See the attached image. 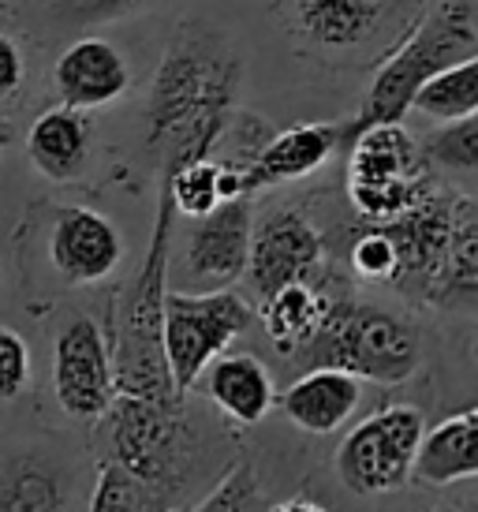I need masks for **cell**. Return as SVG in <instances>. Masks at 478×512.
Masks as SVG:
<instances>
[{"label": "cell", "mask_w": 478, "mask_h": 512, "mask_svg": "<svg viewBox=\"0 0 478 512\" xmlns=\"http://www.w3.org/2000/svg\"><path fill=\"white\" fill-rule=\"evenodd\" d=\"M239 83L243 60L225 34L202 19H183L172 30L146 101V154L161 176L213 154L232 120Z\"/></svg>", "instance_id": "obj_1"}, {"label": "cell", "mask_w": 478, "mask_h": 512, "mask_svg": "<svg viewBox=\"0 0 478 512\" xmlns=\"http://www.w3.org/2000/svg\"><path fill=\"white\" fill-rule=\"evenodd\" d=\"M172 202L161 187L157 195V221L150 232V247L142 258L135 281L116 303L113 337L109 356H113L116 397L139 400H187L176 393L165 363V344H161V326H165V296H169V243H172Z\"/></svg>", "instance_id": "obj_2"}, {"label": "cell", "mask_w": 478, "mask_h": 512, "mask_svg": "<svg viewBox=\"0 0 478 512\" xmlns=\"http://www.w3.org/2000/svg\"><path fill=\"white\" fill-rule=\"evenodd\" d=\"M471 57H478L475 0H437L415 23L404 45L378 68L359 116L348 128H340V143L374 124H404L415 90L426 79H434L437 72Z\"/></svg>", "instance_id": "obj_3"}, {"label": "cell", "mask_w": 478, "mask_h": 512, "mask_svg": "<svg viewBox=\"0 0 478 512\" xmlns=\"http://www.w3.org/2000/svg\"><path fill=\"white\" fill-rule=\"evenodd\" d=\"M299 359H307L310 367L344 370L359 382L404 385L419 374L422 344L415 326L400 314L340 296L325 299L322 326Z\"/></svg>", "instance_id": "obj_4"}, {"label": "cell", "mask_w": 478, "mask_h": 512, "mask_svg": "<svg viewBox=\"0 0 478 512\" xmlns=\"http://www.w3.org/2000/svg\"><path fill=\"white\" fill-rule=\"evenodd\" d=\"M101 427V460H113L124 471L180 498L195 479L198 430L191 423L187 400H139L116 397Z\"/></svg>", "instance_id": "obj_5"}, {"label": "cell", "mask_w": 478, "mask_h": 512, "mask_svg": "<svg viewBox=\"0 0 478 512\" xmlns=\"http://www.w3.org/2000/svg\"><path fill=\"white\" fill-rule=\"evenodd\" d=\"M254 322V307L236 288L225 292H172L165 296V363H169L176 393L187 397L198 374L217 356H225L232 341L243 337Z\"/></svg>", "instance_id": "obj_6"}, {"label": "cell", "mask_w": 478, "mask_h": 512, "mask_svg": "<svg viewBox=\"0 0 478 512\" xmlns=\"http://www.w3.org/2000/svg\"><path fill=\"white\" fill-rule=\"evenodd\" d=\"M426 415L415 404H385L359 419L333 453L337 479L352 494L378 498L411 483Z\"/></svg>", "instance_id": "obj_7"}, {"label": "cell", "mask_w": 478, "mask_h": 512, "mask_svg": "<svg viewBox=\"0 0 478 512\" xmlns=\"http://www.w3.org/2000/svg\"><path fill=\"white\" fill-rule=\"evenodd\" d=\"M53 393L75 423H101L116 400L109 341L94 318H71L53 344Z\"/></svg>", "instance_id": "obj_8"}, {"label": "cell", "mask_w": 478, "mask_h": 512, "mask_svg": "<svg viewBox=\"0 0 478 512\" xmlns=\"http://www.w3.org/2000/svg\"><path fill=\"white\" fill-rule=\"evenodd\" d=\"M325 266V240L299 210H273L251 225L247 285L258 299H269L288 285H314Z\"/></svg>", "instance_id": "obj_9"}, {"label": "cell", "mask_w": 478, "mask_h": 512, "mask_svg": "<svg viewBox=\"0 0 478 512\" xmlns=\"http://www.w3.org/2000/svg\"><path fill=\"white\" fill-rule=\"evenodd\" d=\"M251 225V199H228L213 214L195 221L187 236V258H183L187 281L195 285L191 292H225L236 285L247 270Z\"/></svg>", "instance_id": "obj_10"}, {"label": "cell", "mask_w": 478, "mask_h": 512, "mask_svg": "<svg viewBox=\"0 0 478 512\" xmlns=\"http://www.w3.org/2000/svg\"><path fill=\"white\" fill-rule=\"evenodd\" d=\"M396 247V281L393 288L411 299H426L430 281L445 258L452 232V199L437 191H422V199L389 225H378Z\"/></svg>", "instance_id": "obj_11"}, {"label": "cell", "mask_w": 478, "mask_h": 512, "mask_svg": "<svg viewBox=\"0 0 478 512\" xmlns=\"http://www.w3.org/2000/svg\"><path fill=\"white\" fill-rule=\"evenodd\" d=\"M49 258L68 285H98L124 258V236L98 210L60 206L49 232Z\"/></svg>", "instance_id": "obj_12"}, {"label": "cell", "mask_w": 478, "mask_h": 512, "mask_svg": "<svg viewBox=\"0 0 478 512\" xmlns=\"http://www.w3.org/2000/svg\"><path fill=\"white\" fill-rule=\"evenodd\" d=\"M75 464L53 445H19L0 456V512H68Z\"/></svg>", "instance_id": "obj_13"}, {"label": "cell", "mask_w": 478, "mask_h": 512, "mask_svg": "<svg viewBox=\"0 0 478 512\" xmlns=\"http://www.w3.org/2000/svg\"><path fill=\"white\" fill-rule=\"evenodd\" d=\"M53 83H57L64 109L90 113V109H101V105H113L116 98H124L131 72H127V60L116 45L101 42V38H79L60 53Z\"/></svg>", "instance_id": "obj_14"}, {"label": "cell", "mask_w": 478, "mask_h": 512, "mask_svg": "<svg viewBox=\"0 0 478 512\" xmlns=\"http://www.w3.org/2000/svg\"><path fill=\"white\" fill-rule=\"evenodd\" d=\"M340 146L337 124H296L273 135L258 154L239 169V187L251 199L254 191L288 184V180H303L314 169H322Z\"/></svg>", "instance_id": "obj_15"}, {"label": "cell", "mask_w": 478, "mask_h": 512, "mask_svg": "<svg viewBox=\"0 0 478 512\" xmlns=\"http://www.w3.org/2000/svg\"><path fill=\"white\" fill-rule=\"evenodd\" d=\"M191 389H198L236 427L262 423L269 408L277 404L273 374L251 352H225V356H217L210 367L198 374V382Z\"/></svg>", "instance_id": "obj_16"}, {"label": "cell", "mask_w": 478, "mask_h": 512, "mask_svg": "<svg viewBox=\"0 0 478 512\" xmlns=\"http://www.w3.org/2000/svg\"><path fill=\"white\" fill-rule=\"evenodd\" d=\"M359 400H363L359 378L344 374V370L310 367L303 378H296L284 389L277 404L292 427L307 430V434H333L359 412Z\"/></svg>", "instance_id": "obj_17"}, {"label": "cell", "mask_w": 478, "mask_h": 512, "mask_svg": "<svg viewBox=\"0 0 478 512\" xmlns=\"http://www.w3.org/2000/svg\"><path fill=\"white\" fill-rule=\"evenodd\" d=\"M478 299V202L452 195V232L445 258L422 303L441 311H471Z\"/></svg>", "instance_id": "obj_18"}, {"label": "cell", "mask_w": 478, "mask_h": 512, "mask_svg": "<svg viewBox=\"0 0 478 512\" xmlns=\"http://www.w3.org/2000/svg\"><path fill=\"white\" fill-rule=\"evenodd\" d=\"M478 475V408L441 419L437 427L422 430L419 453L411 479L426 486H456L471 483Z\"/></svg>", "instance_id": "obj_19"}, {"label": "cell", "mask_w": 478, "mask_h": 512, "mask_svg": "<svg viewBox=\"0 0 478 512\" xmlns=\"http://www.w3.org/2000/svg\"><path fill=\"white\" fill-rule=\"evenodd\" d=\"M404 0H288L296 27L314 45L352 49L366 42Z\"/></svg>", "instance_id": "obj_20"}, {"label": "cell", "mask_w": 478, "mask_h": 512, "mask_svg": "<svg viewBox=\"0 0 478 512\" xmlns=\"http://www.w3.org/2000/svg\"><path fill=\"white\" fill-rule=\"evenodd\" d=\"M27 150L34 169L57 180V184H68L79 172L86 169V154H90V124H86L83 113L75 109H64V105H53L45 109L34 124H30L27 135Z\"/></svg>", "instance_id": "obj_21"}, {"label": "cell", "mask_w": 478, "mask_h": 512, "mask_svg": "<svg viewBox=\"0 0 478 512\" xmlns=\"http://www.w3.org/2000/svg\"><path fill=\"white\" fill-rule=\"evenodd\" d=\"M325 299L318 285H288L262 299V326H266V341L281 352V356H299L318 333L325 314Z\"/></svg>", "instance_id": "obj_22"}, {"label": "cell", "mask_w": 478, "mask_h": 512, "mask_svg": "<svg viewBox=\"0 0 478 512\" xmlns=\"http://www.w3.org/2000/svg\"><path fill=\"white\" fill-rule=\"evenodd\" d=\"M176 498L161 486L146 483L113 460H101L86 512H172Z\"/></svg>", "instance_id": "obj_23"}, {"label": "cell", "mask_w": 478, "mask_h": 512, "mask_svg": "<svg viewBox=\"0 0 478 512\" xmlns=\"http://www.w3.org/2000/svg\"><path fill=\"white\" fill-rule=\"evenodd\" d=\"M411 109L434 116L441 124L475 116L478 113V57L460 60V64H452L445 72H437L434 79H426V83L415 90Z\"/></svg>", "instance_id": "obj_24"}, {"label": "cell", "mask_w": 478, "mask_h": 512, "mask_svg": "<svg viewBox=\"0 0 478 512\" xmlns=\"http://www.w3.org/2000/svg\"><path fill=\"white\" fill-rule=\"evenodd\" d=\"M161 187H165L176 217L183 214L191 217V221H202V217L221 206V195H217V161L213 157L187 161L180 169H172L169 176H161Z\"/></svg>", "instance_id": "obj_25"}, {"label": "cell", "mask_w": 478, "mask_h": 512, "mask_svg": "<svg viewBox=\"0 0 478 512\" xmlns=\"http://www.w3.org/2000/svg\"><path fill=\"white\" fill-rule=\"evenodd\" d=\"M266 509H269L266 486H262V475L254 468V460H247V456L232 460L210 494L191 505V512H266Z\"/></svg>", "instance_id": "obj_26"}, {"label": "cell", "mask_w": 478, "mask_h": 512, "mask_svg": "<svg viewBox=\"0 0 478 512\" xmlns=\"http://www.w3.org/2000/svg\"><path fill=\"white\" fill-rule=\"evenodd\" d=\"M426 157L452 172H475L478 169V116L452 120L445 128H437L434 135L426 139Z\"/></svg>", "instance_id": "obj_27"}, {"label": "cell", "mask_w": 478, "mask_h": 512, "mask_svg": "<svg viewBox=\"0 0 478 512\" xmlns=\"http://www.w3.org/2000/svg\"><path fill=\"white\" fill-rule=\"evenodd\" d=\"M352 270L370 285H393L396 281V247L378 225H366L352 240Z\"/></svg>", "instance_id": "obj_28"}, {"label": "cell", "mask_w": 478, "mask_h": 512, "mask_svg": "<svg viewBox=\"0 0 478 512\" xmlns=\"http://www.w3.org/2000/svg\"><path fill=\"white\" fill-rule=\"evenodd\" d=\"M146 0H49V8L60 23L68 27H98V23H116L127 15L142 12Z\"/></svg>", "instance_id": "obj_29"}, {"label": "cell", "mask_w": 478, "mask_h": 512, "mask_svg": "<svg viewBox=\"0 0 478 512\" xmlns=\"http://www.w3.org/2000/svg\"><path fill=\"white\" fill-rule=\"evenodd\" d=\"M30 382V348L12 326H0V400H15Z\"/></svg>", "instance_id": "obj_30"}, {"label": "cell", "mask_w": 478, "mask_h": 512, "mask_svg": "<svg viewBox=\"0 0 478 512\" xmlns=\"http://www.w3.org/2000/svg\"><path fill=\"white\" fill-rule=\"evenodd\" d=\"M23 75H27V64H23V49L0 34V101H12L23 86Z\"/></svg>", "instance_id": "obj_31"}, {"label": "cell", "mask_w": 478, "mask_h": 512, "mask_svg": "<svg viewBox=\"0 0 478 512\" xmlns=\"http://www.w3.org/2000/svg\"><path fill=\"white\" fill-rule=\"evenodd\" d=\"M266 512H329V509L314 498H288V501H281V505H269Z\"/></svg>", "instance_id": "obj_32"}, {"label": "cell", "mask_w": 478, "mask_h": 512, "mask_svg": "<svg viewBox=\"0 0 478 512\" xmlns=\"http://www.w3.org/2000/svg\"><path fill=\"white\" fill-rule=\"evenodd\" d=\"M430 512H478L471 501H460V505H437V509H430Z\"/></svg>", "instance_id": "obj_33"}, {"label": "cell", "mask_w": 478, "mask_h": 512, "mask_svg": "<svg viewBox=\"0 0 478 512\" xmlns=\"http://www.w3.org/2000/svg\"><path fill=\"white\" fill-rule=\"evenodd\" d=\"M8 143H12V124H8V120H0V154L8 150Z\"/></svg>", "instance_id": "obj_34"}]
</instances>
